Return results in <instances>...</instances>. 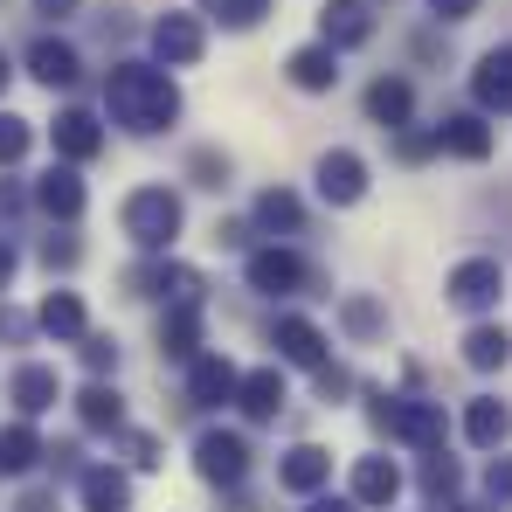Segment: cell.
<instances>
[{"label":"cell","mask_w":512,"mask_h":512,"mask_svg":"<svg viewBox=\"0 0 512 512\" xmlns=\"http://www.w3.org/2000/svg\"><path fill=\"white\" fill-rule=\"evenodd\" d=\"M104 104L125 132H160L180 118V90L167 84V70H146V63H118L104 84Z\"/></svg>","instance_id":"6da1fadb"},{"label":"cell","mask_w":512,"mask_h":512,"mask_svg":"<svg viewBox=\"0 0 512 512\" xmlns=\"http://www.w3.org/2000/svg\"><path fill=\"white\" fill-rule=\"evenodd\" d=\"M374 423L388 429V436H402V443H416V450H443V402H402V395H381L374 402Z\"/></svg>","instance_id":"7a4b0ae2"},{"label":"cell","mask_w":512,"mask_h":512,"mask_svg":"<svg viewBox=\"0 0 512 512\" xmlns=\"http://www.w3.org/2000/svg\"><path fill=\"white\" fill-rule=\"evenodd\" d=\"M125 236H132L139 250H167L173 236H180V201H173L167 187H139V194L125 201Z\"/></svg>","instance_id":"3957f363"},{"label":"cell","mask_w":512,"mask_h":512,"mask_svg":"<svg viewBox=\"0 0 512 512\" xmlns=\"http://www.w3.org/2000/svg\"><path fill=\"white\" fill-rule=\"evenodd\" d=\"M443 291H450V305H457V312H492V305H499V291H506V270H499L492 256H471V263H457V270H450V284H443Z\"/></svg>","instance_id":"277c9868"},{"label":"cell","mask_w":512,"mask_h":512,"mask_svg":"<svg viewBox=\"0 0 512 512\" xmlns=\"http://www.w3.org/2000/svg\"><path fill=\"white\" fill-rule=\"evenodd\" d=\"M194 464H201V478H208V485H236V478L250 471V450H243V436L208 429V436L194 443Z\"/></svg>","instance_id":"5b68a950"},{"label":"cell","mask_w":512,"mask_h":512,"mask_svg":"<svg viewBox=\"0 0 512 512\" xmlns=\"http://www.w3.org/2000/svg\"><path fill=\"white\" fill-rule=\"evenodd\" d=\"M319 194H326L333 208H353V201L367 194V167H360V153H326V160H319Z\"/></svg>","instance_id":"8992f818"},{"label":"cell","mask_w":512,"mask_h":512,"mask_svg":"<svg viewBox=\"0 0 512 512\" xmlns=\"http://www.w3.org/2000/svg\"><path fill=\"white\" fill-rule=\"evenodd\" d=\"M319 35H326L333 49H360V42L374 35V14H367L360 0H326V14H319Z\"/></svg>","instance_id":"52a82bcc"},{"label":"cell","mask_w":512,"mask_h":512,"mask_svg":"<svg viewBox=\"0 0 512 512\" xmlns=\"http://www.w3.org/2000/svg\"><path fill=\"white\" fill-rule=\"evenodd\" d=\"M187 395H194L201 409H222V402H236V395H243V374H236L229 360H194V381H187Z\"/></svg>","instance_id":"ba28073f"},{"label":"cell","mask_w":512,"mask_h":512,"mask_svg":"<svg viewBox=\"0 0 512 512\" xmlns=\"http://www.w3.org/2000/svg\"><path fill=\"white\" fill-rule=\"evenodd\" d=\"M153 49H160V63H201V21L194 14L153 21Z\"/></svg>","instance_id":"9c48e42d"},{"label":"cell","mask_w":512,"mask_h":512,"mask_svg":"<svg viewBox=\"0 0 512 512\" xmlns=\"http://www.w3.org/2000/svg\"><path fill=\"white\" fill-rule=\"evenodd\" d=\"M326 478H333V457H326L319 443H298V450L284 457V471H277V485H284V492H319Z\"/></svg>","instance_id":"30bf717a"},{"label":"cell","mask_w":512,"mask_h":512,"mask_svg":"<svg viewBox=\"0 0 512 512\" xmlns=\"http://www.w3.org/2000/svg\"><path fill=\"white\" fill-rule=\"evenodd\" d=\"M395 492H402V471L388 457H360L353 464V499L360 506H395Z\"/></svg>","instance_id":"8fae6325"},{"label":"cell","mask_w":512,"mask_h":512,"mask_svg":"<svg viewBox=\"0 0 512 512\" xmlns=\"http://www.w3.org/2000/svg\"><path fill=\"white\" fill-rule=\"evenodd\" d=\"M7 395H14V409L21 416H42V409H56V367H21L14 381H7Z\"/></svg>","instance_id":"7c38bea8"},{"label":"cell","mask_w":512,"mask_h":512,"mask_svg":"<svg viewBox=\"0 0 512 512\" xmlns=\"http://www.w3.org/2000/svg\"><path fill=\"white\" fill-rule=\"evenodd\" d=\"M56 153H63V160H97V153H104V132H97L90 111H63V118H56Z\"/></svg>","instance_id":"4fadbf2b"},{"label":"cell","mask_w":512,"mask_h":512,"mask_svg":"<svg viewBox=\"0 0 512 512\" xmlns=\"http://www.w3.org/2000/svg\"><path fill=\"white\" fill-rule=\"evenodd\" d=\"M471 90H478V104H485V111H512V49H492V56L478 63Z\"/></svg>","instance_id":"5bb4252c"},{"label":"cell","mask_w":512,"mask_h":512,"mask_svg":"<svg viewBox=\"0 0 512 512\" xmlns=\"http://www.w3.org/2000/svg\"><path fill=\"white\" fill-rule=\"evenodd\" d=\"M250 284L256 291H298L305 284V263L291 250H256L250 256Z\"/></svg>","instance_id":"9a60e30c"},{"label":"cell","mask_w":512,"mask_h":512,"mask_svg":"<svg viewBox=\"0 0 512 512\" xmlns=\"http://www.w3.org/2000/svg\"><path fill=\"white\" fill-rule=\"evenodd\" d=\"M35 201H42L49 215L77 222V215H84V180H77L70 167H49V173H42V187H35Z\"/></svg>","instance_id":"2e32d148"},{"label":"cell","mask_w":512,"mask_h":512,"mask_svg":"<svg viewBox=\"0 0 512 512\" xmlns=\"http://www.w3.org/2000/svg\"><path fill=\"white\" fill-rule=\"evenodd\" d=\"M243 416H256V423H270L277 409H284V374L277 367H256V374H243Z\"/></svg>","instance_id":"e0dca14e"},{"label":"cell","mask_w":512,"mask_h":512,"mask_svg":"<svg viewBox=\"0 0 512 512\" xmlns=\"http://www.w3.org/2000/svg\"><path fill=\"white\" fill-rule=\"evenodd\" d=\"M436 139H443V153H457V160H485V153H492V125H485V118H443Z\"/></svg>","instance_id":"ac0fdd59"},{"label":"cell","mask_w":512,"mask_h":512,"mask_svg":"<svg viewBox=\"0 0 512 512\" xmlns=\"http://www.w3.org/2000/svg\"><path fill=\"white\" fill-rule=\"evenodd\" d=\"M28 70H35V77H42L49 90H70V84H77V70H84V63H77V49H70V42H35V56H28Z\"/></svg>","instance_id":"d6986e66"},{"label":"cell","mask_w":512,"mask_h":512,"mask_svg":"<svg viewBox=\"0 0 512 512\" xmlns=\"http://www.w3.org/2000/svg\"><path fill=\"white\" fill-rule=\"evenodd\" d=\"M277 346H284V360H298V367H326V340H319L312 319H277Z\"/></svg>","instance_id":"ffe728a7"},{"label":"cell","mask_w":512,"mask_h":512,"mask_svg":"<svg viewBox=\"0 0 512 512\" xmlns=\"http://www.w3.org/2000/svg\"><path fill=\"white\" fill-rule=\"evenodd\" d=\"M464 436L478 443V450H499L512 436V409L506 402H471V416H464Z\"/></svg>","instance_id":"44dd1931"},{"label":"cell","mask_w":512,"mask_h":512,"mask_svg":"<svg viewBox=\"0 0 512 512\" xmlns=\"http://www.w3.org/2000/svg\"><path fill=\"white\" fill-rule=\"evenodd\" d=\"M160 346H167V353H194V346H201V298H180V305L167 312Z\"/></svg>","instance_id":"7402d4cb"},{"label":"cell","mask_w":512,"mask_h":512,"mask_svg":"<svg viewBox=\"0 0 512 512\" xmlns=\"http://www.w3.org/2000/svg\"><path fill=\"white\" fill-rule=\"evenodd\" d=\"M367 111H374L381 125H409V111H416V90L402 84V77H381V84L367 90Z\"/></svg>","instance_id":"603a6c76"},{"label":"cell","mask_w":512,"mask_h":512,"mask_svg":"<svg viewBox=\"0 0 512 512\" xmlns=\"http://www.w3.org/2000/svg\"><path fill=\"white\" fill-rule=\"evenodd\" d=\"M84 506L90 512H125V506H132L125 471H84Z\"/></svg>","instance_id":"cb8c5ba5"},{"label":"cell","mask_w":512,"mask_h":512,"mask_svg":"<svg viewBox=\"0 0 512 512\" xmlns=\"http://www.w3.org/2000/svg\"><path fill=\"white\" fill-rule=\"evenodd\" d=\"M512 360V340L499 326H478L471 340H464V367H478V374H492V367H506Z\"/></svg>","instance_id":"d4e9b609"},{"label":"cell","mask_w":512,"mask_h":512,"mask_svg":"<svg viewBox=\"0 0 512 512\" xmlns=\"http://www.w3.org/2000/svg\"><path fill=\"white\" fill-rule=\"evenodd\" d=\"M333 77H340V70H333V42H319V49H298V56H291V84H298V90H326Z\"/></svg>","instance_id":"484cf974"},{"label":"cell","mask_w":512,"mask_h":512,"mask_svg":"<svg viewBox=\"0 0 512 512\" xmlns=\"http://www.w3.org/2000/svg\"><path fill=\"white\" fill-rule=\"evenodd\" d=\"M42 333H56V340H84V305H77L70 291H49V305H42Z\"/></svg>","instance_id":"4316f807"},{"label":"cell","mask_w":512,"mask_h":512,"mask_svg":"<svg viewBox=\"0 0 512 512\" xmlns=\"http://www.w3.org/2000/svg\"><path fill=\"white\" fill-rule=\"evenodd\" d=\"M35 457H42V436H35L28 423H7V429H0V471H28Z\"/></svg>","instance_id":"83f0119b"},{"label":"cell","mask_w":512,"mask_h":512,"mask_svg":"<svg viewBox=\"0 0 512 512\" xmlns=\"http://www.w3.org/2000/svg\"><path fill=\"white\" fill-rule=\"evenodd\" d=\"M139 284H146V291H160V298H173V305H180V298H201V277H194L187 263H160V270H146Z\"/></svg>","instance_id":"f1b7e54d"},{"label":"cell","mask_w":512,"mask_h":512,"mask_svg":"<svg viewBox=\"0 0 512 512\" xmlns=\"http://www.w3.org/2000/svg\"><path fill=\"white\" fill-rule=\"evenodd\" d=\"M77 402H84V423H90V429H118V423H125V402H118L104 381H90Z\"/></svg>","instance_id":"f546056e"},{"label":"cell","mask_w":512,"mask_h":512,"mask_svg":"<svg viewBox=\"0 0 512 512\" xmlns=\"http://www.w3.org/2000/svg\"><path fill=\"white\" fill-rule=\"evenodd\" d=\"M256 222H263V229H298V222H305V208H298V194L270 187V194L256 201Z\"/></svg>","instance_id":"4dcf8cb0"},{"label":"cell","mask_w":512,"mask_h":512,"mask_svg":"<svg viewBox=\"0 0 512 512\" xmlns=\"http://www.w3.org/2000/svg\"><path fill=\"white\" fill-rule=\"evenodd\" d=\"M201 7H208L222 28H250V21H263V14H270V0H201Z\"/></svg>","instance_id":"1f68e13d"},{"label":"cell","mask_w":512,"mask_h":512,"mask_svg":"<svg viewBox=\"0 0 512 512\" xmlns=\"http://www.w3.org/2000/svg\"><path fill=\"white\" fill-rule=\"evenodd\" d=\"M457 485H464V478H457V464H450V457L436 450V457L423 464V492H429V499H443V506H450V499H457Z\"/></svg>","instance_id":"d6a6232c"},{"label":"cell","mask_w":512,"mask_h":512,"mask_svg":"<svg viewBox=\"0 0 512 512\" xmlns=\"http://www.w3.org/2000/svg\"><path fill=\"white\" fill-rule=\"evenodd\" d=\"M28 153V118H0V167H14Z\"/></svg>","instance_id":"836d02e7"},{"label":"cell","mask_w":512,"mask_h":512,"mask_svg":"<svg viewBox=\"0 0 512 512\" xmlns=\"http://www.w3.org/2000/svg\"><path fill=\"white\" fill-rule=\"evenodd\" d=\"M485 492L512 506V457H492V471H485Z\"/></svg>","instance_id":"e575fe53"},{"label":"cell","mask_w":512,"mask_h":512,"mask_svg":"<svg viewBox=\"0 0 512 512\" xmlns=\"http://www.w3.org/2000/svg\"><path fill=\"white\" fill-rule=\"evenodd\" d=\"M346 326H353V333H374V326H381V312H374L367 298H346Z\"/></svg>","instance_id":"d590c367"},{"label":"cell","mask_w":512,"mask_h":512,"mask_svg":"<svg viewBox=\"0 0 512 512\" xmlns=\"http://www.w3.org/2000/svg\"><path fill=\"white\" fill-rule=\"evenodd\" d=\"M84 360L97 367V374H104V367H118V346H111V340H97V333H84Z\"/></svg>","instance_id":"8d00e7d4"},{"label":"cell","mask_w":512,"mask_h":512,"mask_svg":"<svg viewBox=\"0 0 512 512\" xmlns=\"http://www.w3.org/2000/svg\"><path fill=\"white\" fill-rule=\"evenodd\" d=\"M0 340H7V346H21V340H28V312L0 305Z\"/></svg>","instance_id":"74e56055"},{"label":"cell","mask_w":512,"mask_h":512,"mask_svg":"<svg viewBox=\"0 0 512 512\" xmlns=\"http://www.w3.org/2000/svg\"><path fill=\"white\" fill-rule=\"evenodd\" d=\"M443 21H464V14H478V0H429Z\"/></svg>","instance_id":"f35d334b"},{"label":"cell","mask_w":512,"mask_h":512,"mask_svg":"<svg viewBox=\"0 0 512 512\" xmlns=\"http://www.w3.org/2000/svg\"><path fill=\"white\" fill-rule=\"evenodd\" d=\"M42 256H49V270H56V263H77V243H56V236H49V243H42Z\"/></svg>","instance_id":"ab89813d"},{"label":"cell","mask_w":512,"mask_h":512,"mask_svg":"<svg viewBox=\"0 0 512 512\" xmlns=\"http://www.w3.org/2000/svg\"><path fill=\"white\" fill-rule=\"evenodd\" d=\"M84 0H35V14H49V21H63V14H77Z\"/></svg>","instance_id":"60d3db41"},{"label":"cell","mask_w":512,"mask_h":512,"mask_svg":"<svg viewBox=\"0 0 512 512\" xmlns=\"http://www.w3.org/2000/svg\"><path fill=\"white\" fill-rule=\"evenodd\" d=\"M14 208H21V194H14V187L0 180V215H14Z\"/></svg>","instance_id":"b9f144b4"},{"label":"cell","mask_w":512,"mask_h":512,"mask_svg":"<svg viewBox=\"0 0 512 512\" xmlns=\"http://www.w3.org/2000/svg\"><path fill=\"white\" fill-rule=\"evenodd\" d=\"M353 506H360V499H319L312 512H353Z\"/></svg>","instance_id":"7bdbcfd3"},{"label":"cell","mask_w":512,"mask_h":512,"mask_svg":"<svg viewBox=\"0 0 512 512\" xmlns=\"http://www.w3.org/2000/svg\"><path fill=\"white\" fill-rule=\"evenodd\" d=\"M7 277H14V250L0 243V284H7Z\"/></svg>","instance_id":"ee69618b"},{"label":"cell","mask_w":512,"mask_h":512,"mask_svg":"<svg viewBox=\"0 0 512 512\" xmlns=\"http://www.w3.org/2000/svg\"><path fill=\"white\" fill-rule=\"evenodd\" d=\"M7 77H14V70H7V56H0V90H7Z\"/></svg>","instance_id":"f6af8a7d"}]
</instances>
